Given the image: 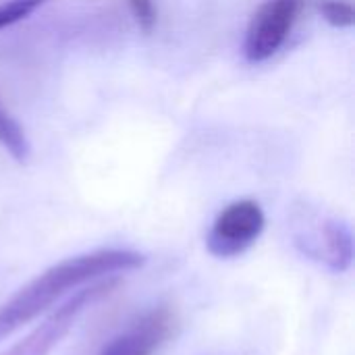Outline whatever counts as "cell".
Returning a JSON list of instances; mask_svg holds the SVG:
<instances>
[{
    "label": "cell",
    "instance_id": "obj_7",
    "mask_svg": "<svg viewBox=\"0 0 355 355\" xmlns=\"http://www.w3.org/2000/svg\"><path fill=\"white\" fill-rule=\"evenodd\" d=\"M0 144L4 146V150L17 160V162H25L29 156V141L21 129V125L8 116L4 110H0Z\"/></svg>",
    "mask_w": 355,
    "mask_h": 355
},
{
    "label": "cell",
    "instance_id": "obj_5",
    "mask_svg": "<svg viewBox=\"0 0 355 355\" xmlns=\"http://www.w3.org/2000/svg\"><path fill=\"white\" fill-rule=\"evenodd\" d=\"M295 245L304 256L324 264L333 272H345L354 260L352 231L337 218H322L302 225L295 231Z\"/></svg>",
    "mask_w": 355,
    "mask_h": 355
},
{
    "label": "cell",
    "instance_id": "obj_3",
    "mask_svg": "<svg viewBox=\"0 0 355 355\" xmlns=\"http://www.w3.org/2000/svg\"><path fill=\"white\" fill-rule=\"evenodd\" d=\"M264 225L266 218L258 202L237 200L216 216L206 237V248L214 258L223 260L241 256L258 241Z\"/></svg>",
    "mask_w": 355,
    "mask_h": 355
},
{
    "label": "cell",
    "instance_id": "obj_6",
    "mask_svg": "<svg viewBox=\"0 0 355 355\" xmlns=\"http://www.w3.org/2000/svg\"><path fill=\"white\" fill-rule=\"evenodd\" d=\"M175 327V312L168 306H158L110 339L100 355H152L168 341Z\"/></svg>",
    "mask_w": 355,
    "mask_h": 355
},
{
    "label": "cell",
    "instance_id": "obj_10",
    "mask_svg": "<svg viewBox=\"0 0 355 355\" xmlns=\"http://www.w3.org/2000/svg\"><path fill=\"white\" fill-rule=\"evenodd\" d=\"M129 8L133 12V19L137 21V25L144 31H152L154 23H156V8L152 0H127Z\"/></svg>",
    "mask_w": 355,
    "mask_h": 355
},
{
    "label": "cell",
    "instance_id": "obj_2",
    "mask_svg": "<svg viewBox=\"0 0 355 355\" xmlns=\"http://www.w3.org/2000/svg\"><path fill=\"white\" fill-rule=\"evenodd\" d=\"M119 285L116 279H100L89 287L75 291L62 306H58L44 322H40L27 337L15 343L6 354L2 355H48L60 339L71 331L75 320L104 295H108Z\"/></svg>",
    "mask_w": 355,
    "mask_h": 355
},
{
    "label": "cell",
    "instance_id": "obj_9",
    "mask_svg": "<svg viewBox=\"0 0 355 355\" xmlns=\"http://www.w3.org/2000/svg\"><path fill=\"white\" fill-rule=\"evenodd\" d=\"M44 2L46 0H8L4 4H0V29L10 27L12 23L25 19Z\"/></svg>",
    "mask_w": 355,
    "mask_h": 355
},
{
    "label": "cell",
    "instance_id": "obj_4",
    "mask_svg": "<svg viewBox=\"0 0 355 355\" xmlns=\"http://www.w3.org/2000/svg\"><path fill=\"white\" fill-rule=\"evenodd\" d=\"M302 8L304 0H266L248 25L243 42L245 58L250 62H264L275 56L287 42Z\"/></svg>",
    "mask_w": 355,
    "mask_h": 355
},
{
    "label": "cell",
    "instance_id": "obj_1",
    "mask_svg": "<svg viewBox=\"0 0 355 355\" xmlns=\"http://www.w3.org/2000/svg\"><path fill=\"white\" fill-rule=\"evenodd\" d=\"M144 264L146 258L133 250H96L50 266L0 306V339L35 320L64 293L89 281L108 279Z\"/></svg>",
    "mask_w": 355,
    "mask_h": 355
},
{
    "label": "cell",
    "instance_id": "obj_8",
    "mask_svg": "<svg viewBox=\"0 0 355 355\" xmlns=\"http://www.w3.org/2000/svg\"><path fill=\"white\" fill-rule=\"evenodd\" d=\"M320 15L324 21H329L335 27H352L355 21L354 6L345 0H322L320 2Z\"/></svg>",
    "mask_w": 355,
    "mask_h": 355
}]
</instances>
